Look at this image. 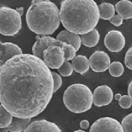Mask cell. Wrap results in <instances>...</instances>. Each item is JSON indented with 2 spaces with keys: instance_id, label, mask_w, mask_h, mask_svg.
<instances>
[{
  "instance_id": "1",
  "label": "cell",
  "mask_w": 132,
  "mask_h": 132,
  "mask_svg": "<svg viewBox=\"0 0 132 132\" xmlns=\"http://www.w3.org/2000/svg\"><path fill=\"white\" fill-rule=\"evenodd\" d=\"M53 94L52 71L33 54L16 55L0 68V103L13 117H36L46 108Z\"/></svg>"
},
{
  "instance_id": "2",
  "label": "cell",
  "mask_w": 132,
  "mask_h": 132,
  "mask_svg": "<svg viewBox=\"0 0 132 132\" xmlns=\"http://www.w3.org/2000/svg\"><path fill=\"white\" fill-rule=\"evenodd\" d=\"M60 17L66 30L85 35L95 29L98 23V6L95 0H63Z\"/></svg>"
},
{
  "instance_id": "3",
  "label": "cell",
  "mask_w": 132,
  "mask_h": 132,
  "mask_svg": "<svg viewBox=\"0 0 132 132\" xmlns=\"http://www.w3.org/2000/svg\"><path fill=\"white\" fill-rule=\"evenodd\" d=\"M26 22L36 35L49 36L60 27V10L50 0H32L26 13Z\"/></svg>"
},
{
  "instance_id": "4",
  "label": "cell",
  "mask_w": 132,
  "mask_h": 132,
  "mask_svg": "<svg viewBox=\"0 0 132 132\" xmlns=\"http://www.w3.org/2000/svg\"><path fill=\"white\" fill-rule=\"evenodd\" d=\"M65 106L74 114H82L91 108L93 95L91 90L85 84L74 83L66 89L63 93Z\"/></svg>"
},
{
  "instance_id": "5",
  "label": "cell",
  "mask_w": 132,
  "mask_h": 132,
  "mask_svg": "<svg viewBox=\"0 0 132 132\" xmlns=\"http://www.w3.org/2000/svg\"><path fill=\"white\" fill-rule=\"evenodd\" d=\"M22 28V19L19 13L8 7H0V34L3 36H13Z\"/></svg>"
},
{
  "instance_id": "6",
  "label": "cell",
  "mask_w": 132,
  "mask_h": 132,
  "mask_svg": "<svg viewBox=\"0 0 132 132\" xmlns=\"http://www.w3.org/2000/svg\"><path fill=\"white\" fill-rule=\"evenodd\" d=\"M42 59L50 69H58L65 62L64 51L58 46H51L43 52Z\"/></svg>"
},
{
  "instance_id": "7",
  "label": "cell",
  "mask_w": 132,
  "mask_h": 132,
  "mask_svg": "<svg viewBox=\"0 0 132 132\" xmlns=\"http://www.w3.org/2000/svg\"><path fill=\"white\" fill-rule=\"evenodd\" d=\"M89 132H123L122 124L112 117H102L92 124Z\"/></svg>"
},
{
  "instance_id": "8",
  "label": "cell",
  "mask_w": 132,
  "mask_h": 132,
  "mask_svg": "<svg viewBox=\"0 0 132 132\" xmlns=\"http://www.w3.org/2000/svg\"><path fill=\"white\" fill-rule=\"evenodd\" d=\"M104 45L110 52H119L124 48L126 38L120 31L112 30L108 32L104 37Z\"/></svg>"
},
{
  "instance_id": "9",
  "label": "cell",
  "mask_w": 132,
  "mask_h": 132,
  "mask_svg": "<svg viewBox=\"0 0 132 132\" xmlns=\"http://www.w3.org/2000/svg\"><path fill=\"white\" fill-rule=\"evenodd\" d=\"M89 60L90 68L95 73L105 72L111 63L108 54L101 50L93 53Z\"/></svg>"
},
{
  "instance_id": "10",
  "label": "cell",
  "mask_w": 132,
  "mask_h": 132,
  "mask_svg": "<svg viewBox=\"0 0 132 132\" xmlns=\"http://www.w3.org/2000/svg\"><path fill=\"white\" fill-rule=\"evenodd\" d=\"M66 42L60 41L57 38L50 36H42L38 38L32 46V54L40 58H42L43 52L51 46H58L63 48L66 45Z\"/></svg>"
},
{
  "instance_id": "11",
  "label": "cell",
  "mask_w": 132,
  "mask_h": 132,
  "mask_svg": "<svg viewBox=\"0 0 132 132\" xmlns=\"http://www.w3.org/2000/svg\"><path fill=\"white\" fill-rule=\"evenodd\" d=\"M93 104L96 107H102L111 103L114 98V93L106 85L97 87L93 93Z\"/></svg>"
},
{
  "instance_id": "12",
  "label": "cell",
  "mask_w": 132,
  "mask_h": 132,
  "mask_svg": "<svg viewBox=\"0 0 132 132\" xmlns=\"http://www.w3.org/2000/svg\"><path fill=\"white\" fill-rule=\"evenodd\" d=\"M21 54H23V50L16 44L0 42V68L9 59Z\"/></svg>"
},
{
  "instance_id": "13",
  "label": "cell",
  "mask_w": 132,
  "mask_h": 132,
  "mask_svg": "<svg viewBox=\"0 0 132 132\" xmlns=\"http://www.w3.org/2000/svg\"><path fill=\"white\" fill-rule=\"evenodd\" d=\"M23 132H62L55 123L46 120H35L30 123Z\"/></svg>"
},
{
  "instance_id": "14",
  "label": "cell",
  "mask_w": 132,
  "mask_h": 132,
  "mask_svg": "<svg viewBox=\"0 0 132 132\" xmlns=\"http://www.w3.org/2000/svg\"><path fill=\"white\" fill-rule=\"evenodd\" d=\"M56 38L60 41H63L67 44H71L75 48L77 52L81 48V36L77 34L71 32L67 30H63L59 32V34L56 36Z\"/></svg>"
},
{
  "instance_id": "15",
  "label": "cell",
  "mask_w": 132,
  "mask_h": 132,
  "mask_svg": "<svg viewBox=\"0 0 132 132\" xmlns=\"http://www.w3.org/2000/svg\"><path fill=\"white\" fill-rule=\"evenodd\" d=\"M115 9L118 15L123 19H132V2L129 0H121L117 2Z\"/></svg>"
},
{
  "instance_id": "16",
  "label": "cell",
  "mask_w": 132,
  "mask_h": 132,
  "mask_svg": "<svg viewBox=\"0 0 132 132\" xmlns=\"http://www.w3.org/2000/svg\"><path fill=\"white\" fill-rule=\"evenodd\" d=\"M72 65L75 72L81 75L86 73L90 68L89 59L83 55L75 56L72 61Z\"/></svg>"
},
{
  "instance_id": "17",
  "label": "cell",
  "mask_w": 132,
  "mask_h": 132,
  "mask_svg": "<svg viewBox=\"0 0 132 132\" xmlns=\"http://www.w3.org/2000/svg\"><path fill=\"white\" fill-rule=\"evenodd\" d=\"M81 39L82 45L88 48H93L98 44L100 40V34L98 30L95 29L87 34L81 35Z\"/></svg>"
},
{
  "instance_id": "18",
  "label": "cell",
  "mask_w": 132,
  "mask_h": 132,
  "mask_svg": "<svg viewBox=\"0 0 132 132\" xmlns=\"http://www.w3.org/2000/svg\"><path fill=\"white\" fill-rule=\"evenodd\" d=\"M31 119H23L13 117L11 124L7 129L9 132H23L30 124Z\"/></svg>"
},
{
  "instance_id": "19",
  "label": "cell",
  "mask_w": 132,
  "mask_h": 132,
  "mask_svg": "<svg viewBox=\"0 0 132 132\" xmlns=\"http://www.w3.org/2000/svg\"><path fill=\"white\" fill-rule=\"evenodd\" d=\"M100 18L105 21H109L115 15L116 9L114 5L110 3H102L98 5Z\"/></svg>"
},
{
  "instance_id": "20",
  "label": "cell",
  "mask_w": 132,
  "mask_h": 132,
  "mask_svg": "<svg viewBox=\"0 0 132 132\" xmlns=\"http://www.w3.org/2000/svg\"><path fill=\"white\" fill-rule=\"evenodd\" d=\"M13 118V116L0 104V129L7 128L12 122Z\"/></svg>"
},
{
  "instance_id": "21",
  "label": "cell",
  "mask_w": 132,
  "mask_h": 132,
  "mask_svg": "<svg viewBox=\"0 0 132 132\" xmlns=\"http://www.w3.org/2000/svg\"><path fill=\"white\" fill-rule=\"evenodd\" d=\"M110 74L114 77H120L124 73V66L121 62L116 61L110 63L109 66Z\"/></svg>"
},
{
  "instance_id": "22",
  "label": "cell",
  "mask_w": 132,
  "mask_h": 132,
  "mask_svg": "<svg viewBox=\"0 0 132 132\" xmlns=\"http://www.w3.org/2000/svg\"><path fill=\"white\" fill-rule=\"evenodd\" d=\"M57 70H58L59 73L63 77L71 76L74 71L72 64L68 61H65L64 63L57 69Z\"/></svg>"
},
{
  "instance_id": "23",
  "label": "cell",
  "mask_w": 132,
  "mask_h": 132,
  "mask_svg": "<svg viewBox=\"0 0 132 132\" xmlns=\"http://www.w3.org/2000/svg\"><path fill=\"white\" fill-rule=\"evenodd\" d=\"M62 49L64 51L65 61H69L73 60L74 57L76 56V50L71 44H66V45Z\"/></svg>"
},
{
  "instance_id": "24",
  "label": "cell",
  "mask_w": 132,
  "mask_h": 132,
  "mask_svg": "<svg viewBox=\"0 0 132 132\" xmlns=\"http://www.w3.org/2000/svg\"><path fill=\"white\" fill-rule=\"evenodd\" d=\"M121 124L123 132H132V113L123 118Z\"/></svg>"
},
{
  "instance_id": "25",
  "label": "cell",
  "mask_w": 132,
  "mask_h": 132,
  "mask_svg": "<svg viewBox=\"0 0 132 132\" xmlns=\"http://www.w3.org/2000/svg\"><path fill=\"white\" fill-rule=\"evenodd\" d=\"M118 104L121 108L123 109H128L132 106V100L129 95H123L118 101Z\"/></svg>"
},
{
  "instance_id": "26",
  "label": "cell",
  "mask_w": 132,
  "mask_h": 132,
  "mask_svg": "<svg viewBox=\"0 0 132 132\" xmlns=\"http://www.w3.org/2000/svg\"><path fill=\"white\" fill-rule=\"evenodd\" d=\"M53 80H54V93H56V91L60 89V88L62 85V77L60 76L58 73L56 72H52Z\"/></svg>"
},
{
  "instance_id": "27",
  "label": "cell",
  "mask_w": 132,
  "mask_h": 132,
  "mask_svg": "<svg viewBox=\"0 0 132 132\" xmlns=\"http://www.w3.org/2000/svg\"><path fill=\"white\" fill-rule=\"evenodd\" d=\"M124 63L126 68L132 71V47L126 52L124 58Z\"/></svg>"
},
{
  "instance_id": "28",
  "label": "cell",
  "mask_w": 132,
  "mask_h": 132,
  "mask_svg": "<svg viewBox=\"0 0 132 132\" xmlns=\"http://www.w3.org/2000/svg\"><path fill=\"white\" fill-rule=\"evenodd\" d=\"M123 19L119 15H114L110 19V23L115 27H120L123 24Z\"/></svg>"
},
{
  "instance_id": "29",
  "label": "cell",
  "mask_w": 132,
  "mask_h": 132,
  "mask_svg": "<svg viewBox=\"0 0 132 132\" xmlns=\"http://www.w3.org/2000/svg\"><path fill=\"white\" fill-rule=\"evenodd\" d=\"M89 126H90V123L87 120H82L81 122H80V128L82 129H87L89 128Z\"/></svg>"
},
{
  "instance_id": "30",
  "label": "cell",
  "mask_w": 132,
  "mask_h": 132,
  "mask_svg": "<svg viewBox=\"0 0 132 132\" xmlns=\"http://www.w3.org/2000/svg\"><path fill=\"white\" fill-rule=\"evenodd\" d=\"M128 94L129 97L132 100V81L129 82V85L128 87Z\"/></svg>"
},
{
  "instance_id": "31",
  "label": "cell",
  "mask_w": 132,
  "mask_h": 132,
  "mask_svg": "<svg viewBox=\"0 0 132 132\" xmlns=\"http://www.w3.org/2000/svg\"><path fill=\"white\" fill-rule=\"evenodd\" d=\"M121 96H122L121 94H120V93H117V94H116L115 96H114V98H115L116 101H119L120 98H121Z\"/></svg>"
},
{
  "instance_id": "32",
  "label": "cell",
  "mask_w": 132,
  "mask_h": 132,
  "mask_svg": "<svg viewBox=\"0 0 132 132\" xmlns=\"http://www.w3.org/2000/svg\"><path fill=\"white\" fill-rule=\"evenodd\" d=\"M16 11L21 14V15H23V7H21V8H18V9H16Z\"/></svg>"
},
{
  "instance_id": "33",
  "label": "cell",
  "mask_w": 132,
  "mask_h": 132,
  "mask_svg": "<svg viewBox=\"0 0 132 132\" xmlns=\"http://www.w3.org/2000/svg\"><path fill=\"white\" fill-rule=\"evenodd\" d=\"M74 132H86V131H83V130H81V129H79V130L75 131Z\"/></svg>"
},
{
  "instance_id": "34",
  "label": "cell",
  "mask_w": 132,
  "mask_h": 132,
  "mask_svg": "<svg viewBox=\"0 0 132 132\" xmlns=\"http://www.w3.org/2000/svg\"><path fill=\"white\" fill-rule=\"evenodd\" d=\"M0 132H2V131H0Z\"/></svg>"
}]
</instances>
